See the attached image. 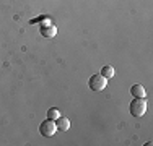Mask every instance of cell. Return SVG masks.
I'll use <instances>...</instances> for the list:
<instances>
[{
	"label": "cell",
	"mask_w": 153,
	"mask_h": 146,
	"mask_svg": "<svg viewBox=\"0 0 153 146\" xmlns=\"http://www.w3.org/2000/svg\"><path fill=\"white\" fill-rule=\"evenodd\" d=\"M130 114L134 117H143L145 112H147V102H145V97H135L132 102H130Z\"/></svg>",
	"instance_id": "6da1fadb"
},
{
	"label": "cell",
	"mask_w": 153,
	"mask_h": 146,
	"mask_svg": "<svg viewBox=\"0 0 153 146\" xmlns=\"http://www.w3.org/2000/svg\"><path fill=\"white\" fill-rule=\"evenodd\" d=\"M90 88L93 91H104V88L108 85V78H104L103 75H93L90 78Z\"/></svg>",
	"instance_id": "7a4b0ae2"
},
{
	"label": "cell",
	"mask_w": 153,
	"mask_h": 146,
	"mask_svg": "<svg viewBox=\"0 0 153 146\" xmlns=\"http://www.w3.org/2000/svg\"><path fill=\"white\" fill-rule=\"evenodd\" d=\"M39 131H41L42 136L51 138V136H54V133L57 131V127H56V123H54V120L47 119V120H44V122L39 125Z\"/></svg>",
	"instance_id": "3957f363"
},
{
	"label": "cell",
	"mask_w": 153,
	"mask_h": 146,
	"mask_svg": "<svg viewBox=\"0 0 153 146\" xmlns=\"http://www.w3.org/2000/svg\"><path fill=\"white\" fill-rule=\"evenodd\" d=\"M39 31H41L42 38H47V39H52L54 36L57 34V28L54 26V24H42V26L39 28Z\"/></svg>",
	"instance_id": "277c9868"
},
{
	"label": "cell",
	"mask_w": 153,
	"mask_h": 146,
	"mask_svg": "<svg viewBox=\"0 0 153 146\" xmlns=\"http://www.w3.org/2000/svg\"><path fill=\"white\" fill-rule=\"evenodd\" d=\"M56 127H57V130H60V131H67L68 128H70V120L67 119V117H59V119H56Z\"/></svg>",
	"instance_id": "5b68a950"
},
{
	"label": "cell",
	"mask_w": 153,
	"mask_h": 146,
	"mask_svg": "<svg viewBox=\"0 0 153 146\" xmlns=\"http://www.w3.org/2000/svg\"><path fill=\"white\" fill-rule=\"evenodd\" d=\"M130 94L134 97H145L147 96V91H145V88L142 85H134V86H130Z\"/></svg>",
	"instance_id": "8992f818"
},
{
	"label": "cell",
	"mask_w": 153,
	"mask_h": 146,
	"mask_svg": "<svg viewBox=\"0 0 153 146\" xmlns=\"http://www.w3.org/2000/svg\"><path fill=\"white\" fill-rule=\"evenodd\" d=\"M101 75H103L104 78H112V76H114V67H111V65H106V67L101 70Z\"/></svg>",
	"instance_id": "52a82bcc"
},
{
	"label": "cell",
	"mask_w": 153,
	"mask_h": 146,
	"mask_svg": "<svg viewBox=\"0 0 153 146\" xmlns=\"http://www.w3.org/2000/svg\"><path fill=\"white\" fill-rule=\"evenodd\" d=\"M47 117H49L51 120H56V119H59V117H60V112H59V109H56V107L49 109V111H47Z\"/></svg>",
	"instance_id": "ba28073f"
}]
</instances>
